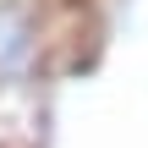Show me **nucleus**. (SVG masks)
<instances>
[{"label": "nucleus", "mask_w": 148, "mask_h": 148, "mask_svg": "<svg viewBox=\"0 0 148 148\" xmlns=\"http://www.w3.org/2000/svg\"><path fill=\"white\" fill-rule=\"evenodd\" d=\"M66 27L55 0H0V148L33 143L44 77Z\"/></svg>", "instance_id": "nucleus-1"}]
</instances>
